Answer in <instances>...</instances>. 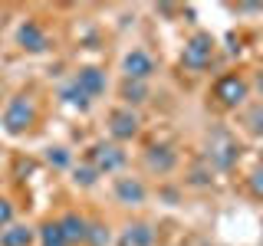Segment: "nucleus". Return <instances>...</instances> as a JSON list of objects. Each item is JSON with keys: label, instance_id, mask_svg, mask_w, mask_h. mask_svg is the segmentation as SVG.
Wrapping results in <instances>:
<instances>
[{"label": "nucleus", "instance_id": "1", "mask_svg": "<svg viewBox=\"0 0 263 246\" xmlns=\"http://www.w3.org/2000/svg\"><path fill=\"white\" fill-rule=\"evenodd\" d=\"M211 59H214V36L211 33H194V36L184 43L181 63H184L191 72H201V69L211 66Z\"/></svg>", "mask_w": 263, "mask_h": 246}, {"label": "nucleus", "instance_id": "2", "mask_svg": "<svg viewBox=\"0 0 263 246\" xmlns=\"http://www.w3.org/2000/svg\"><path fill=\"white\" fill-rule=\"evenodd\" d=\"M247 95H250V86H247V79L237 76V72H227V76H220L217 82H214V98H217L224 109L243 105Z\"/></svg>", "mask_w": 263, "mask_h": 246}, {"label": "nucleus", "instance_id": "3", "mask_svg": "<svg viewBox=\"0 0 263 246\" xmlns=\"http://www.w3.org/2000/svg\"><path fill=\"white\" fill-rule=\"evenodd\" d=\"M33 121H36V109H33L30 98L27 95L10 98V105H7V112H4V128L10 131V135H23V131H30Z\"/></svg>", "mask_w": 263, "mask_h": 246}, {"label": "nucleus", "instance_id": "4", "mask_svg": "<svg viewBox=\"0 0 263 246\" xmlns=\"http://www.w3.org/2000/svg\"><path fill=\"white\" fill-rule=\"evenodd\" d=\"M237 154H240V145H237L227 131H214V135L208 138V161L217 171H227L230 164L237 161Z\"/></svg>", "mask_w": 263, "mask_h": 246}, {"label": "nucleus", "instance_id": "5", "mask_svg": "<svg viewBox=\"0 0 263 246\" xmlns=\"http://www.w3.org/2000/svg\"><path fill=\"white\" fill-rule=\"evenodd\" d=\"M89 164L99 171V174H112V171H119L122 164H125V151H122L115 141H96L89 148Z\"/></svg>", "mask_w": 263, "mask_h": 246}, {"label": "nucleus", "instance_id": "6", "mask_svg": "<svg viewBox=\"0 0 263 246\" xmlns=\"http://www.w3.org/2000/svg\"><path fill=\"white\" fill-rule=\"evenodd\" d=\"M138 115L128 109H115V112H109V135L115 138V141H128V138H135L138 135Z\"/></svg>", "mask_w": 263, "mask_h": 246}, {"label": "nucleus", "instance_id": "7", "mask_svg": "<svg viewBox=\"0 0 263 246\" xmlns=\"http://www.w3.org/2000/svg\"><path fill=\"white\" fill-rule=\"evenodd\" d=\"M122 72H125V79L148 82L155 76V59L145 49H132V53H125V59H122Z\"/></svg>", "mask_w": 263, "mask_h": 246}, {"label": "nucleus", "instance_id": "8", "mask_svg": "<svg viewBox=\"0 0 263 246\" xmlns=\"http://www.w3.org/2000/svg\"><path fill=\"white\" fill-rule=\"evenodd\" d=\"M72 82H76L89 98H99L105 92V72L99 69V66H82L76 76H72Z\"/></svg>", "mask_w": 263, "mask_h": 246}, {"label": "nucleus", "instance_id": "9", "mask_svg": "<svg viewBox=\"0 0 263 246\" xmlns=\"http://www.w3.org/2000/svg\"><path fill=\"white\" fill-rule=\"evenodd\" d=\"M16 43H20V49H27V53H43L46 49V33L40 23H20V30H16Z\"/></svg>", "mask_w": 263, "mask_h": 246}, {"label": "nucleus", "instance_id": "10", "mask_svg": "<svg viewBox=\"0 0 263 246\" xmlns=\"http://www.w3.org/2000/svg\"><path fill=\"white\" fill-rule=\"evenodd\" d=\"M56 223H60V230H63V236H66L69 246L86 243V233H89V220L86 217H79V213H66V217H60Z\"/></svg>", "mask_w": 263, "mask_h": 246}, {"label": "nucleus", "instance_id": "11", "mask_svg": "<svg viewBox=\"0 0 263 246\" xmlns=\"http://www.w3.org/2000/svg\"><path fill=\"white\" fill-rule=\"evenodd\" d=\"M115 197H119V203H145V184L138 177H115Z\"/></svg>", "mask_w": 263, "mask_h": 246}, {"label": "nucleus", "instance_id": "12", "mask_svg": "<svg viewBox=\"0 0 263 246\" xmlns=\"http://www.w3.org/2000/svg\"><path fill=\"white\" fill-rule=\"evenodd\" d=\"M145 164H148V171H158V174H168V171H175V164H178V154L171 151L168 145H155V148H148V154H145Z\"/></svg>", "mask_w": 263, "mask_h": 246}, {"label": "nucleus", "instance_id": "13", "mask_svg": "<svg viewBox=\"0 0 263 246\" xmlns=\"http://www.w3.org/2000/svg\"><path fill=\"white\" fill-rule=\"evenodd\" d=\"M33 227L27 223H10L7 230H0V246H30L33 243Z\"/></svg>", "mask_w": 263, "mask_h": 246}, {"label": "nucleus", "instance_id": "14", "mask_svg": "<svg viewBox=\"0 0 263 246\" xmlns=\"http://www.w3.org/2000/svg\"><path fill=\"white\" fill-rule=\"evenodd\" d=\"M60 98L66 105H72V109H79V112H86L89 105H92V98H89L82 89L76 86V82H69V86H63V92H60Z\"/></svg>", "mask_w": 263, "mask_h": 246}, {"label": "nucleus", "instance_id": "15", "mask_svg": "<svg viewBox=\"0 0 263 246\" xmlns=\"http://www.w3.org/2000/svg\"><path fill=\"white\" fill-rule=\"evenodd\" d=\"M125 243L128 246H152L155 243V230L148 223H132L125 230Z\"/></svg>", "mask_w": 263, "mask_h": 246}, {"label": "nucleus", "instance_id": "16", "mask_svg": "<svg viewBox=\"0 0 263 246\" xmlns=\"http://www.w3.org/2000/svg\"><path fill=\"white\" fill-rule=\"evenodd\" d=\"M122 98L128 102V109H132V105H142L148 98V86H145V82H135V79H125V82H122Z\"/></svg>", "mask_w": 263, "mask_h": 246}, {"label": "nucleus", "instance_id": "17", "mask_svg": "<svg viewBox=\"0 0 263 246\" xmlns=\"http://www.w3.org/2000/svg\"><path fill=\"white\" fill-rule=\"evenodd\" d=\"M40 246H69L66 243V236H63V230L56 220H49V223L40 227Z\"/></svg>", "mask_w": 263, "mask_h": 246}, {"label": "nucleus", "instance_id": "18", "mask_svg": "<svg viewBox=\"0 0 263 246\" xmlns=\"http://www.w3.org/2000/svg\"><path fill=\"white\" fill-rule=\"evenodd\" d=\"M109 240H112V233L105 223H89V233H86L89 246H109Z\"/></svg>", "mask_w": 263, "mask_h": 246}, {"label": "nucleus", "instance_id": "19", "mask_svg": "<svg viewBox=\"0 0 263 246\" xmlns=\"http://www.w3.org/2000/svg\"><path fill=\"white\" fill-rule=\"evenodd\" d=\"M72 174H76V184H82V187H92L99 180V171L92 168V164H82V168H76Z\"/></svg>", "mask_w": 263, "mask_h": 246}, {"label": "nucleus", "instance_id": "20", "mask_svg": "<svg viewBox=\"0 0 263 246\" xmlns=\"http://www.w3.org/2000/svg\"><path fill=\"white\" fill-rule=\"evenodd\" d=\"M247 125H250L253 135H263V105H253V109L247 112Z\"/></svg>", "mask_w": 263, "mask_h": 246}, {"label": "nucleus", "instance_id": "21", "mask_svg": "<svg viewBox=\"0 0 263 246\" xmlns=\"http://www.w3.org/2000/svg\"><path fill=\"white\" fill-rule=\"evenodd\" d=\"M250 194L263 200V164H257V168H253V174H250Z\"/></svg>", "mask_w": 263, "mask_h": 246}, {"label": "nucleus", "instance_id": "22", "mask_svg": "<svg viewBox=\"0 0 263 246\" xmlns=\"http://www.w3.org/2000/svg\"><path fill=\"white\" fill-rule=\"evenodd\" d=\"M13 223V203L7 197H0V230H7Z\"/></svg>", "mask_w": 263, "mask_h": 246}, {"label": "nucleus", "instance_id": "23", "mask_svg": "<svg viewBox=\"0 0 263 246\" xmlns=\"http://www.w3.org/2000/svg\"><path fill=\"white\" fill-rule=\"evenodd\" d=\"M49 164H56V168H66V164H69V154H66V148H49Z\"/></svg>", "mask_w": 263, "mask_h": 246}]
</instances>
